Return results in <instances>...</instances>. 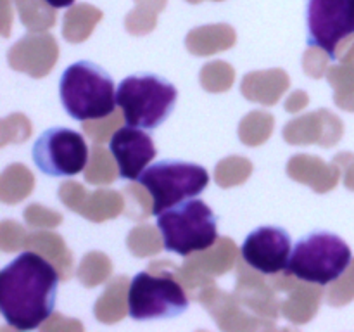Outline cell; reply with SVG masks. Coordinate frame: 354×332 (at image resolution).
I'll return each instance as SVG.
<instances>
[{"label":"cell","mask_w":354,"mask_h":332,"mask_svg":"<svg viewBox=\"0 0 354 332\" xmlns=\"http://www.w3.org/2000/svg\"><path fill=\"white\" fill-rule=\"evenodd\" d=\"M57 270L33 251L21 252L0 272V313L17 331H35L52 315L59 293Z\"/></svg>","instance_id":"1"},{"label":"cell","mask_w":354,"mask_h":332,"mask_svg":"<svg viewBox=\"0 0 354 332\" xmlns=\"http://www.w3.org/2000/svg\"><path fill=\"white\" fill-rule=\"evenodd\" d=\"M116 90L113 76L92 61L73 62L59 80L62 107L76 121L109 116L118 106Z\"/></svg>","instance_id":"2"},{"label":"cell","mask_w":354,"mask_h":332,"mask_svg":"<svg viewBox=\"0 0 354 332\" xmlns=\"http://www.w3.org/2000/svg\"><path fill=\"white\" fill-rule=\"evenodd\" d=\"M176 99V86L154 73L127 76L116 90V102L123 113L124 123L144 130L161 127L171 116Z\"/></svg>","instance_id":"3"},{"label":"cell","mask_w":354,"mask_h":332,"mask_svg":"<svg viewBox=\"0 0 354 332\" xmlns=\"http://www.w3.org/2000/svg\"><path fill=\"white\" fill-rule=\"evenodd\" d=\"M353 259L344 239L328 230L310 232L294 244L286 272L304 282L327 286L348 270Z\"/></svg>","instance_id":"4"},{"label":"cell","mask_w":354,"mask_h":332,"mask_svg":"<svg viewBox=\"0 0 354 332\" xmlns=\"http://www.w3.org/2000/svg\"><path fill=\"white\" fill-rule=\"evenodd\" d=\"M158 228L168 251L189 256L211 248L218 239V218L209 204L192 197L162 211Z\"/></svg>","instance_id":"5"},{"label":"cell","mask_w":354,"mask_h":332,"mask_svg":"<svg viewBox=\"0 0 354 332\" xmlns=\"http://www.w3.org/2000/svg\"><path fill=\"white\" fill-rule=\"evenodd\" d=\"M152 197V214L159 216L175 204L197 197L209 183L204 166L180 159H162L152 163L137 180Z\"/></svg>","instance_id":"6"},{"label":"cell","mask_w":354,"mask_h":332,"mask_svg":"<svg viewBox=\"0 0 354 332\" xmlns=\"http://www.w3.org/2000/svg\"><path fill=\"white\" fill-rule=\"evenodd\" d=\"M189 297L173 277L138 272L128 289V313L133 320L173 318L189 310Z\"/></svg>","instance_id":"7"},{"label":"cell","mask_w":354,"mask_h":332,"mask_svg":"<svg viewBox=\"0 0 354 332\" xmlns=\"http://www.w3.org/2000/svg\"><path fill=\"white\" fill-rule=\"evenodd\" d=\"M88 152L83 135L66 127L41 131L31 149L37 168L48 176H75L82 173L88 163Z\"/></svg>","instance_id":"8"},{"label":"cell","mask_w":354,"mask_h":332,"mask_svg":"<svg viewBox=\"0 0 354 332\" xmlns=\"http://www.w3.org/2000/svg\"><path fill=\"white\" fill-rule=\"evenodd\" d=\"M306 44L337 59V45L354 35V0H306Z\"/></svg>","instance_id":"9"},{"label":"cell","mask_w":354,"mask_h":332,"mask_svg":"<svg viewBox=\"0 0 354 332\" xmlns=\"http://www.w3.org/2000/svg\"><path fill=\"white\" fill-rule=\"evenodd\" d=\"M292 248V241L286 228L263 225L249 232L241 248V255L249 266L263 275H277L287 268Z\"/></svg>","instance_id":"10"},{"label":"cell","mask_w":354,"mask_h":332,"mask_svg":"<svg viewBox=\"0 0 354 332\" xmlns=\"http://www.w3.org/2000/svg\"><path fill=\"white\" fill-rule=\"evenodd\" d=\"M109 151L118 165L120 176L137 182L147 165L158 156L154 140L144 128L127 127L114 131L109 140Z\"/></svg>","instance_id":"11"},{"label":"cell","mask_w":354,"mask_h":332,"mask_svg":"<svg viewBox=\"0 0 354 332\" xmlns=\"http://www.w3.org/2000/svg\"><path fill=\"white\" fill-rule=\"evenodd\" d=\"M45 3H48L54 9H64V7H69L75 3V0H44Z\"/></svg>","instance_id":"12"}]
</instances>
